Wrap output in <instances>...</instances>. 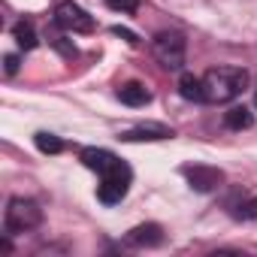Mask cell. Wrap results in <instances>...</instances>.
Segmentation results:
<instances>
[{
    "instance_id": "cell-1",
    "label": "cell",
    "mask_w": 257,
    "mask_h": 257,
    "mask_svg": "<svg viewBox=\"0 0 257 257\" xmlns=\"http://www.w3.org/2000/svg\"><path fill=\"white\" fill-rule=\"evenodd\" d=\"M248 88V70L242 67H212L203 76V103H230Z\"/></svg>"
},
{
    "instance_id": "cell-2",
    "label": "cell",
    "mask_w": 257,
    "mask_h": 257,
    "mask_svg": "<svg viewBox=\"0 0 257 257\" xmlns=\"http://www.w3.org/2000/svg\"><path fill=\"white\" fill-rule=\"evenodd\" d=\"M43 224V209L37 200L31 197H13L7 203L4 212V233L7 236H19V233H31Z\"/></svg>"
},
{
    "instance_id": "cell-3",
    "label": "cell",
    "mask_w": 257,
    "mask_h": 257,
    "mask_svg": "<svg viewBox=\"0 0 257 257\" xmlns=\"http://www.w3.org/2000/svg\"><path fill=\"white\" fill-rule=\"evenodd\" d=\"M152 52L164 70H182L188 58V43L179 31H161L152 40Z\"/></svg>"
},
{
    "instance_id": "cell-4",
    "label": "cell",
    "mask_w": 257,
    "mask_h": 257,
    "mask_svg": "<svg viewBox=\"0 0 257 257\" xmlns=\"http://www.w3.org/2000/svg\"><path fill=\"white\" fill-rule=\"evenodd\" d=\"M79 161H82L88 170H94L100 179H127V182L134 179L131 167H127L118 155H112L109 149H82Z\"/></svg>"
},
{
    "instance_id": "cell-5",
    "label": "cell",
    "mask_w": 257,
    "mask_h": 257,
    "mask_svg": "<svg viewBox=\"0 0 257 257\" xmlns=\"http://www.w3.org/2000/svg\"><path fill=\"white\" fill-rule=\"evenodd\" d=\"M55 25L67 34H91L94 31V19L79 7L73 4V0H64V4H58L55 10Z\"/></svg>"
},
{
    "instance_id": "cell-6",
    "label": "cell",
    "mask_w": 257,
    "mask_h": 257,
    "mask_svg": "<svg viewBox=\"0 0 257 257\" xmlns=\"http://www.w3.org/2000/svg\"><path fill=\"white\" fill-rule=\"evenodd\" d=\"M182 176L188 179V185L197 194H212L224 182V173L218 167H209V164H188V167H182Z\"/></svg>"
},
{
    "instance_id": "cell-7",
    "label": "cell",
    "mask_w": 257,
    "mask_h": 257,
    "mask_svg": "<svg viewBox=\"0 0 257 257\" xmlns=\"http://www.w3.org/2000/svg\"><path fill=\"white\" fill-rule=\"evenodd\" d=\"M124 245H131V248H158V245H164V227L161 224H140L124 236Z\"/></svg>"
},
{
    "instance_id": "cell-8",
    "label": "cell",
    "mask_w": 257,
    "mask_h": 257,
    "mask_svg": "<svg viewBox=\"0 0 257 257\" xmlns=\"http://www.w3.org/2000/svg\"><path fill=\"white\" fill-rule=\"evenodd\" d=\"M118 140H124V143H158V140H173V131L167 124H140V127L124 131Z\"/></svg>"
},
{
    "instance_id": "cell-9",
    "label": "cell",
    "mask_w": 257,
    "mask_h": 257,
    "mask_svg": "<svg viewBox=\"0 0 257 257\" xmlns=\"http://www.w3.org/2000/svg\"><path fill=\"white\" fill-rule=\"evenodd\" d=\"M127 191H131V182L127 179H100L97 185V200L103 206H115L127 197Z\"/></svg>"
},
{
    "instance_id": "cell-10",
    "label": "cell",
    "mask_w": 257,
    "mask_h": 257,
    "mask_svg": "<svg viewBox=\"0 0 257 257\" xmlns=\"http://www.w3.org/2000/svg\"><path fill=\"white\" fill-rule=\"evenodd\" d=\"M118 100H121L124 106L140 109V106H149V103H152V91H149L143 82H124V85L118 88Z\"/></svg>"
},
{
    "instance_id": "cell-11",
    "label": "cell",
    "mask_w": 257,
    "mask_h": 257,
    "mask_svg": "<svg viewBox=\"0 0 257 257\" xmlns=\"http://www.w3.org/2000/svg\"><path fill=\"white\" fill-rule=\"evenodd\" d=\"M251 124H254V112L248 106H230L224 112V127L227 131H248Z\"/></svg>"
},
{
    "instance_id": "cell-12",
    "label": "cell",
    "mask_w": 257,
    "mask_h": 257,
    "mask_svg": "<svg viewBox=\"0 0 257 257\" xmlns=\"http://www.w3.org/2000/svg\"><path fill=\"white\" fill-rule=\"evenodd\" d=\"M179 94L191 103H203V76H194V73H182L179 79Z\"/></svg>"
},
{
    "instance_id": "cell-13",
    "label": "cell",
    "mask_w": 257,
    "mask_h": 257,
    "mask_svg": "<svg viewBox=\"0 0 257 257\" xmlns=\"http://www.w3.org/2000/svg\"><path fill=\"white\" fill-rule=\"evenodd\" d=\"M13 37H16L19 49H25V52L37 49V31H34V25H31V22H16V28H13Z\"/></svg>"
},
{
    "instance_id": "cell-14",
    "label": "cell",
    "mask_w": 257,
    "mask_h": 257,
    "mask_svg": "<svg viewBox=\"0 0 257 257\" xmlns=\"http://www.w3.org/2000/svg\"><path fill=\"white\" fill-rule=\"evenodd\" d=\"M34 143H37V149H40L43 155H58V152H64V143H61L55 134H46V131H40V134L34 137Z\"/></svg>"
},
{
    "instance_id": "cell-15",
    "label": "cell",
    "mask_w": 257,
    "mask_h": 257,
    "mask_svg": "<svg viewBox=\"0 0 257 257\" xmlns=\"http://www.w3.org/2000/svg\"><path fill=\"white\" fill-rule=\"evenodd\" d=\"M233 218H239V221H257V197H248V200L236 203L233 206Z\"/></svg>"
},
{
    "instance_id": "cell-16",
    "label": "cell",
    "mask_w": 257,
    "mask_h": 257,
    "mask_svg": "<svg viewBox=\"0 0 257 257\" xmlns=\"http://www.w3.org/2000/svg\"><path fill=\"white\" fill-rule=\"evenodd\" d=\"M106 7L112 13H121V16H134L140 10V0H106Z\"/></svg>"
},
{
    "instance_id": "cell-17",
    "label": "cell",
    "mask_w": 257,
    "mask_h": 257,
    "mask_svg": "<svg viewBox=\"0 0 257 257\" xmlns=\"http://www.w3.org/2000/svg\"><path fill=\"white\" fill-rule=\"evenodd\" d=\"M4 73L7 76H16L19 73V55H7L4 58Z\"/></svg>"
},
{
    "instance_id": "cell-18",
    "label": "cell",
    "mask_w": 257,
    "mask_h": 257,
    "mask_svg": "<svg viewBox=\"0 0 257 257\" xmlns=\"http://www.w3.org/2000/svg\"><path fill=\"white\" fill-rule=\"evenodd\" d=\"M112 34H118V37H124L127 43H137V37H134L131 31H124V28H112Z\"/></svg>"
},
{
    "instance_id": "cell-19",
    "label": "cell",
    "mask_w": 257,
    "mask_h": 257,
    "mask_svg": "<svg viewBox=\"0 0 257 257\" xmlns=\"http://www.w3.org/2000/svg\"><path fill=\"white\" fill-rule=\"evenodd\" d=\"M254 106H257V91H254Z\"/></svg>"
}]
</instances>
